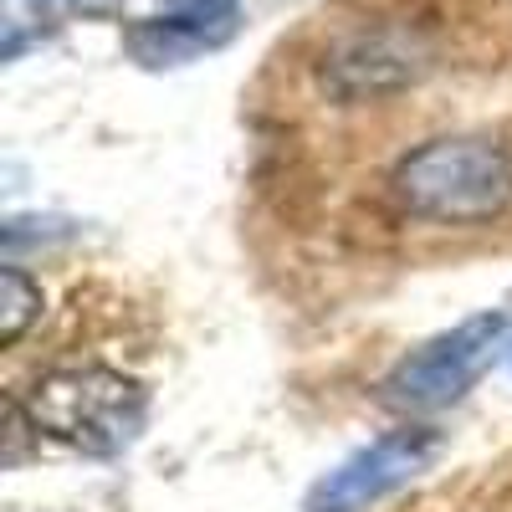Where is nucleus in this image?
<instances>
[{"label":"nucleus","instance_id":"nucleus-1","mask_svg":"<svg viewBox=\"0 0 512 512\" xmlns=\"http://www.w3.org/2000/svg\"><path fill=\"white\" fill-rule=\"evenodd\" d=\"M21 415L36 436L62 441L88 456H113L144 425V384L108 364H62L36 374L16 395Z\"/></svg>","mask_w":512,"mask_h":512},{"label":"nucleus","instance_id":"nucleus-2","mask_svg":"<svg viewBox=\"0 0 512 512\" xmlns=\"http://www.w3.org/2000/svg\"><path fill=\"white\" fill-rule=\"evenodd\" d=\"M390 190L420 221H497L512 205V159L492 139H431L395 164Z\"/></svg>","mask_w":512,"mask_h":512},{"label":"nucleus","instance_id":"nucleus-3","mask_svg":"<svg viewBox=\"0 0 512 512\" xmlns=\"http://www.w3.org/2000/svg\"><path fill=\"white\" fill-rule=\"evenodd\" d=\"M507 333H512L507 313H477V318L436 333L431 344H420L415 354H405L390 374H384L379 400L400 415L446 410L451 400H461L492 369L497 349L507 344Z\"/></svg>","mask_w":512,"mask_h":512},{"label":"nucleus","instance_id":"nucleus-4","mask_svg":"<svg viewBox=\"0 0 512 512\" xmlns=\"http://www.w3.org/2000/svg\"><path fill=\"white\" fill-rule=\"evenodd\" d=\"M436 451H441V436L431 425H405V431L379 436L374 446L354 451L344 466H333L308 492V512H359L379 497H390L395 487H405L410 477H420L436 461Z\"/></svg>","mask_w":512,"mask_h":512},{"label":"nucleus","instance_id":"nucleus-5","mask_svg":"<svg viewBox=\"0 0 512 512\" xmlns=\"http://www.w3.org/2000/svg\"><path fill=\"white\" fill-rule=\"evenodd\" d=\"M420 47L400 31H354L323 57V82H333L338 93H384V88H405L420 77Z\"/></svg>","mask_w":512,"mask_h":512},{"label":"nucleus","instance_id":"nucleus-6","mask_svg":"<svg viewBox=\"0 0 512 512\" xmlns=\"http://www.w3.org/2000/svg\"><path fill=\"white\" fill-rule=\"evenodd\" d=\"M231 31H236V16L169 11V16H154V21L128 31V52L144 67H175V62H190L200 52H216L221 41H231Z\"/></svg>","mask_w":512,"mask_h":512},{"label":"nucleus","instance_id":"nucleus-7","mask_svg":"<svg viewBox=\"0 0 512 512\" xmlns=\"http://www.w3.org/2000/svg\"><path fill=\"white\" fill-rule=\"evenodd\" d=\"M0 287H6V328H0V344L16 349L21 338H26V328L41 318V287H36L21 267L0 272Z\"/></svg>","mask_w":512,"mask_h":512}]
</instances>
